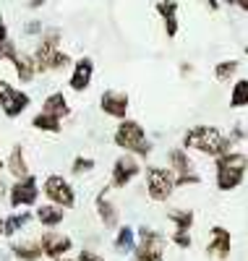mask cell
<instances>
[{"mask_svg": "<svg viewBox=\"0 0 248 261\" xmlns=\"http://www.w3.org/2000/svg\"><path fill=\"white\" fill-rule=\"evenodd\" d=\"M233 146H235V141L230 139V134H225L217 125H193L183 136L186 151H199V154L212 157V160L228 154V151H235Z\"/></svg>", "mask_w": 248, "mask_h": 261, "instance_id": "6da1fadb", "label": "cell"}, {"mask_svg": "<svg viewBox=\"0 0 248 261\" xmlns=\"http://www.w3.org/2000/svg\"><path fill=\"white\" fill-rule=\"evenodd\" d=\"M248 172V154L245 151H228L214 160V186L222 193H230L243 186Z\"/></svg>", "mask_w": 248, "mask_h": 261, "instance_id": "7a4b0ae2", "label": "cell"}, {"mask_svg": "<svg viewBox=\"0 0 248 261\" xmlns=\"http://www.w3.org/2000/svg\"><path fill=\"white\" fill-rule=\"evenodd\" d=\"M34 63H37V73L63 71L71 65V58L60 50V32L58 29H47L42 34L39 45L34 50Z\"/></svg>", "mask_w": 248, "mask_h": 261, "instance_id": "3957f363", "label": "cell"}, {"mask_svg": "<svg viewBox=\"0 0 248 261\" xmlns=\"http://www.w3.org/2000/svg\"><path fill=\"white\" fill-rule=\"evenodd\" d=\"M112 141H115V146H120L123 151H131L133 157H141L146 160L149 151H152V141L146 139V130L139 120H120L115 134H112Z\"/></svg>", "mask_w": 248, "mask_h": 261, "instance_id": "277c9868", "label": "cell"}, {"mask_svg": "<svg viewBox=\"0 0 248 261\" xmlns=\"http://www.w3.org/2000/svg\"><path fill=\"white\" fill-rule=\"evenodd\" d=\"M167 253V238L149 225L139 227V243L133 251V261H165Z\"/></svg>", "mask_w": 248, "mask_h": 261, "instance_id": "5b68a950", "label": "cell"}, {"mask_svg": "<svg viewBox=\"0 0 248 261\" xmlns=\"http://www.w3.org/2000/svg\"><path fill=\"white\" fill-rule=\"evenodd\" d=\"M144 175H146V193H149V199L157 201V204H165L172 196V191L178 188L175 186V172L170 167L146 165Z\"/></svg>", "mask_w": 248, "mask_h": 261, "instance_id": "8992f818", "label": "cell"}, {"mask_svg": "<svg viewBox=\"0 0 248 261\" xmlns=\"http://www.w3.org/2000/svg\"><path fill=\"white\" fill-rule=\"evenodd\" d=\"M42 196L50 204L60 206V209H73L76 206V191H73V186L65 180L63 175H47V178H44Z\"/></svg>", "mask_w": 248, "mask_h": 261, "instance_id": "52a82bcc", "label": "cell"}, {"mask_svg": "<svg viewBox=\"0 0 248 261\" xmlns=\"http://www.w3.org/2000/svg\"><path fill=\"white\" fill-rule=\"evenodd\" d=\"M39 196H42V188L37 183V175H29L24 180H13L8 191V201L13 209H21V206H34Z\"/></svg>", "mask_w": 248, "mask_h": 261, "instance_id": "ba28073f", "label": "cell"}, {"mask_svg": "<svg viewBox=\"0 0 248 261\" xmlns=\"http://www.w3.org/2000/svg\"><path fill=\"white\" fill-rule=\"evenodd\" d=\"M233 253V232L225 225H214L209 230V243H207V256L214 261H228Z\"/></svg>", "mask_w": 248, "mask_h": 261, "instance_id": "9c48e42d", "label": "cell"}, {"mask_svg": "<svg viewBox=\"0 0 248 261\" xmlns=\"http://www.w3.org/2000/svg\"><path fill=\"white\" fill-rule=\"evenodd\" d=\"M141 172V165L136 162L133 154H123L112 162V170H110V186L112 188H126L133 178Z\"/></svg>", "mask_w": 248, "mask_h": 261, "instance_id": "30bf717a", "label": "cell"}, {"mask_svg": "<svg viewBox=\"0 0 248 261\" xmlns=\"http://www.w3.org/2000/svg\"><path fill=\"white\" fill-rule=\"evenodd\" d=\"M128 105H131L128 94L126 92H118V89H107L100 97V110L107 118H115L118 123L120 120H128Z\"/></svg>", "mask_w": 248, "mask_h": 261, "instance_id": "8fae6325", "label": "cell"}, {"mask_svg": "<svg viewBox=\"0 0 248 261\" xmlns=\"http://www.w3.org/2000/svg\"><path fill=\"white\" fill-rule=\"evenodd\" d=\"M39 243H42L44 256L53 258V261L63 258L65 253L73 248V241H71V238L63 235V232H58V230H44V232L39 235Z\"/></svg>", "mask_w": 248, "mask_h": 261, "instance_id": "7c38bea8", "label": "cell"}, {"mask_svg": "<svg viewBox=\"0 0 248 261\" xmlns=\"http://www.w3.org/2000/svg\"><path fill=\"white\" fill-rule=\"evenodd\" d=\"M110 188H112V186H105V188L97 193L94 206H97V217H100V222H102L107 230H115V227H118V222H120V214H118L115 201L110 199Z\"/></svg>", "mask_w": 248, "mask_h": 261, "instance_id": "4fadbf2b", "label": "cell"}, {"mask_svg": "<svg viewBox=\"0 0 248 261\" xmlns=\"http://www.w3.org/2000/svg\"><path fill=\"white\" fill-rule=\"evenodd\" d=\"M94 79V60L92 58H79L73 63V68H71V79H68V86L79 94V92H86L89 89V84H92Z\"/></svg>", "mask_w": 248, "mask_h": 261, "instance_id": "5bb4252c", "label": "cell"}, {"mask_svg": "<svg viewBox=\"0 0 248 261\" xmlns=\"http://www.w3.org/2000/svg\"><path fill=\"white\" fill-rule=\"evenodd\" d=\"M157 13H160L162 24H165V34L172 39L178 37V29H180V21H178V0H157Z\"/></svg>", "mask_w": 248, "mask_h": 261, "instance_id": "9a60e30c", "label": "cell"}, {"mask_svg": "<svg viewBox=\"0 0 248 261\" xmlns=\"http://www.w3.org/2000/svg\"><path fill=\"white\" fill-rule=\"evenodd\" d=\"M167 162H170V170L175 172L178 178H183V175H196L193 160H191V154H188L183 146L170 149V151H167Z\"/></svg>", "mask_w": 248, "mask_h": 261, "instance_id": "2e32d148", "label": "cell"}, {"mask_svg": "<svg viewBox=\"0 0 248 261\" xmlns=\"http://www.w3.org/2000/svg\"><path fill=\"white\" fill-rule=\"evenodd\" d=\"M6 170L13 175V180H24V178L32 175L29 165H27V157H24V146H21V144H16V146L11 149V154H8V160H6Z\"/></svg>", "mask_w": 248, "mask_h": 261, "instance_id": "e0dca14e", "label": "cell"}, {"mask_svg": "<svg viewBox=\"0 0 248 261\" xmlns=\"http://www.w3.org/2000/svg\"><path fill=\"white\" fill-rule=\"evenodd\" d=\"M34 217H37V222H39L44 230H55V227H60L63 220H65L63 209L55 206V204H50V201H47V204H39L37 212H34Z\"/></svg>", "mask_w": 248, "mask_h": 261, "instance_id": "ac0fdd59", "label": "cell"}, {"mask_svg": "<svg viewBox=\"0 0 248 261\" xmlns=\"http://www.w3.org/2000/svg\"><path fill=\"white\" fill-rule=\"evenodd\" d=\"M11 65H13L16 79H18L21 84H29V81H34V76H37V63H34V55L18 53V55L11 60Z\"/></svg>", "mask_w": 248, "mask_h": 261, "instance_id": "d6986e66", "label": "cell"}, {"mask_svg": "<svg viewBox=\"0 0 248 261\" xmlns=\"http://www.w3.org/2000/svg\"><path fill=\"white\" fill-rule=\"evenodd\" d=\"M42 113H50V115H55V118H68L73 110H71V105H68V99H65V94L63 92H53V94H47L44 97V102H42Z\"/></svg>", "mask_w": 248, "mask_h": 261, "instance_id": "ffe728a7", "label": "cell"}, {"mask_svg": "<svg viewBox=\"0 0 248 261\" xmlns=\"http://www.w3.org/2000/svg\"><path fill=\"white\" fill-rule=\"evenodd\" d=\"M11 253L18 261H39L44 256L42 243L37 241V238H29V241H24V243H11Z\"/></svg>", "mask_w": 248, "mask_h": 261, "instance_id": "44dd1931", "label": "cell"}, {"mask_svg": "<svg viewBox=\"0 0 248 261\" xmlns=\"http://www.w3.org/2000/svg\"><path fill=\"white\" fill-rule=\"evenodd\" d=\"M136 243H139V232L133 230L131 225H120V230L115 232V241H112V246H115L118 253H133L136 251Z\"/></svg>", "mask_w": 248, "mask_h": 261, "instance_id": "7402d4cb", "label": "cell"}, {"mask_svg": "<svg viewBox=\"0 0 248 261\" xmlns=\"http://www.w3.org/2000/svg\"><path fill=\"white\" fill-rule=\"evenodd\" d=\"M32 105V97L27 94V92H21V89H13V94L8 97V102H6V107H3V115L8 118V120H13V118H18V115H24V110Z\"/></svg>", "mask_w": 248, "mask_h": 261, "instance_id": "603a6c76", "label": "cell"}, {"mask_svg": "<svg viewBox=\"0 0 248 261\" xmlns=\"http://www.w3.org/2000/svg\"><path fill=\"white\" fill-rule=\"evenodd\" d=\"M167 220L175 225L178 232H191V227H193V222H196V217H193L191 209H170V212H167Z\"/></svg>", "mask_w": 248, "mask_h": 261, "instance_id": "cb8c5ba5", "label": "cell"}, {"mask_svg": "<svg viewBox=\"0 0 248 261\" xmlns=\"http://www.w3.org/2000/svg\"><path fill=\"white\" fill-rule=\"evenodd\" d=\"M34 220V212H18V214H8L6 217V238H13L24 230L29 222Z\"/></svg>", "mask_w": 248, "mask_h": 261, "instance_id": "d4e9b609", "label": "cell"}, {"mask_svg": "<svg viewBox=\"0 0 248 261\" xmlns=\"http://www.w3.org/2000/svg\"><path fill=\"white\" fill-rule=\"evenodd\" d=\"M63 120L60 118H55V115H50V113H37L34 118H32V125L37 128V130H42V134H60V125Z\"/></svg>", "mask_w": 248, "mask_h": 261, "instance_id": "484cf974", "label": "cell"}, {"mask_svg": "<svg viewBox=\"0 0 248 261\" xmlns=\"http://www.w3.org/2000/svg\"><path fill=\"white\" fill-rule=\"evenodd\" d=\"M230 107L233 110H240V107H248V79H238L230 89Z\"/></svg>", "mask_w": 248, "mask_h": 261, "instance_id": "4316f807", "label": "cell"}, {"mask_svg": "<svg viewBox=\"0 0 248 261\" xmlns=\"http://www.w3.org/2000/svg\"><path fill=\"white\" fill-rule=\"evenodd\" d=\"M238 68H240V63L238 60H219L217 65H214V79L219 81V84H225V81H233L235 79V73H238Z\"/></svg>", "mask_w": 248, "mask_h": 261, "instance_id": "83f0119b", "label": "cell"}, {"mask_svg": "<svg viewBox=\"0 0 248 261\" xmlns=\"http://www.w3.org/2000/svg\"><path fill=\"white\" fill-rule=\"evenodd\" d=\"M94 165H97V162H94L92 157H81V154H79V157L71 162V172H73V175H86V172L94 170Z\"/></svg>", "mask_w": 248, "mask_h": 261, "instance_id": "f1b7e54d", "label": "cell"}, {"mask_svg": "<svg viewBox=\"0 0 248 261\" xmlns=\"http://www.w3.org/2000/svg\"><path fill=\"white\" fill-rule=\"evenodd\" d=\"M18 55V50H16V45H13V39L8 37L6 42H0V60H13Z\"/></svg>", "mask_w": 248, "mask_h": 261, "instance_id": "f546056e", "label": "cell"}, {"mask_svg": "<svg viewBox=\"0 0 248 261\" xmlns=\"http://www.w3.org/2000/svg\"><path fill=\"white\" fill-rule=\"evenodd\" d=\"M170 241H172V243H175L178 248H183V251L193 246V238H191V232H178V230H175Z\"/></svg>", "mask_w": 248, "mask_h": 261, "instance_id": "4dcf8cb0", "label": "cell"}, {"mask_svg": "<svg viewBox=\"0 0 248 261\" xmlns=\"http://www.w3.org/2000/svg\"><path fill=\"white\" fill-rule=\"evenodd\" d=\"M11 94H13V84H8L6 79H0V110L6 107V102H8Z\"/></svg>", "mask_w": 248, "mask_h": 261, "instance_id": "1f68e13d", "label": "cell"}, {"mask_svg": "<svg viewBox=\"0 0 248 261\" xmlns=\"http://www.w3.org/2000/svg\"><path fill=\"white\" fill-rule=\"evenodd\" d=\"M76 261H105V256L97 253V251H92V248H84V251H79V258Z\"/></svg>", "mask_w": 248, "mask_h": 261, "instance_id": "d6a6232c", "label": "cell"}, {"mask_svg": "<svg viewBox=\"0 0 248 261\" xmlns=\"http://www.w3.org/2000/svg\"><path fill=\"white\" fill-rule=\"evenodd\" d=\"M201 183V175H183V178H178L175 175V186L178 188H186V186H199Z\"/></svg>", "mask_w": 248, "mask_h": 261, "instance_id": "836d02e7", "label": "cell"}, {"mask_svg": "<svg viewBox=\"0 0 248 261\" xmlns=\"http://www.w3.org/2000/svg\"><path fill=\"white\" fill-rule=\"evenodd\" d=\"M230 139H233V141L238 144V141H243V139H248V130H243L240 125H235V128H233V134H230Z\"/></svg>", "mask_w": 248, "mask_h": 261, "instance_id": "e575fe53", "label": "cell"}, {"mask_svg": "<svg viewBox=\"0 0 248 261\" xmlns=\"http://www.w3.org/2000/svg\"><path fill=\"white\" fill-rule=\"evenodd\" d=\"M24 32L27 34H42V24H39V21H29V24L24 27Z\"/></svg>", "mask_w": 248, "mask_h": 261, "instance_id": "d590c367", "label": "cell"}, {"mask_svg": "<svg viewBox=\"0 0 248 261\" xmlns=\"http://www.w3.org/2000/svg\"><path fill=\"white\" fill-rule=\"evenodd\" d=\"M6 39H8V27H6L3 16H0V42H6Z\"/></svg>", "mask_w": 248, "mask_h": 261, "instance_id": "8d00e7d4", "label": "cell"}, {"mask_svg": "<svg viewBox=\"0 0 248 261\" xmlns=\"http://www.w3.org/2000/svg\"><path fill=\"white\" fill-rule=\"evenodd\" d=\"M209 11H219V0H204Z\"/></svg>", "mask_w": 248, "mask_h": 261, "instance_id": "74e56055", "label": "cell"}, {"mask_svg": "<svg viewBox=\"0 0 248 261\" xmlns=\"http://www.w3.org/2000/svg\"><path fill=\"white\" fill-rule=\"evenodd\" d=\"M27 6H29V8H42V6H44V0H29Z\"/></svg>", "mask_w": 248, "mask_h": 261, "instance_id": "f35d334b", "label": "cell"}, {"mask_svg": "<svg viewBox=\"0 0 248 261\" xmlns=\"http://www.w3.org/2000/svg\"><path fill=\"white\" fill-rule=\"evenodd\" d=\"M235 6H238L240 11H245V13H248V0H235Z\"/></svg>", "mask_w": 248, "mask_h": 261, "instance_id": "ab89813d", "label": "cell"}, {"mask_svg": "<svg viewBox=\"0 0 248 261\" xmlns=\"http://www.w3.org/2000/svg\"><path fill=\"white\" fill-rule=\"evenodd\" d=\"M0 235H6V217L0 214Z\"/></svg>", "mask_w": 248, "mask_h": 261, "instance_id": "60d3db41", "label": "cell"}, {"mask_svg": "<svg viewBox=\"0 0 248 261\" xmlns=\"http://www.w3.org/2000/svg\"><path fill=\"white\" fill-rule=\"evenodd\" d=\"M3 193H6V186H3V183H0V201H3Z\"/></svg>", "mask_w": 248, "mask_h": 261, "instance_id": "b9f144b4", "label": "cell"}, {"mask_svg": "<svg viewBox=\"0 0 248 261\" xmlns=\"http://www.w3.org/2000/svg\"><path fill=\"white\" fill-rule=\"evenodd\" d=\"M58 261H76V258H68V256H63V258H58Z\"/></svg>", "mask_w": 248, "mask_h": 261, "instance_id": "7bdbcfd3", "label": "cell"}, {"mask_svg": "<svg viewBox=\"0 0 248 261\" xmlns=\"http://www.w3.org/2000/svg\"><path fill=\"white\" fill-rule=\"evenodd\" d=\"M225 3H228V6H235V0H225Z\"/></svg>", "mask_w": 248, "mask_h": 261, "instance_id": "ee69618b", "label": "cell"}, {"mask_svg": "<svg viewBox=\"0 0 248 261\" xmlns=\"http://www.w3.org/2000/svg\"><path fill=\"white\" fill-rule=\"evenodd\" d=\"M3 167H6V162H3V160H0V172H3Z\"/></svg>", "mask_w": 248, "mask_h": 261, "instance_id": "f6af8a7d", "label": "cell"}, {"mask_svg": "<svg viewBox=\"0 0 248 261\" xmlns=\"http://www.w3.org/2000/svg\"><path fill=\"white\" fill-rule=\"evenodd\" d=\"M245 55H248V47H245Z\"/></svg>", "mask_w": 248, "mask_h": 261, "instance_id": "bcb514c9", "label": "cell"}]
</instances>
